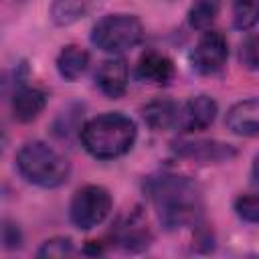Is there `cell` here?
Instances as JSON below:
<instances>
[{
	"instance_id": "7",
	"label": "cell",
	"mask_w": 259,
	"mask_h": 259,
	"mask_svg": "<svg viewBox=\"0 0 259 259\" xmlns=\"http://www.w3.org/2000/svg\"><path fill=\"white\" fill-rule=\"evenodd\" d=\"M217 101L208 95H196L190 97L182 107H180V117H178V125L182 127V132H200L206 130L214 117H217Z\"/></svg>"
},
{
	"instance_id": "20",
	"label": "cell",
	"mask_w": 259,
	"mask_h": 259,
	"mask_svg": "<svg viewBox=\"0 0 259 259\" xmlns=\"http://www.w3.org/2000/svg\"><path fill=\"white\" fill-rule=\"evenodd\" d=\"M73 253V243L69 237H53L42 243L38 249V257H65Z\"/></svg>"
},
{
	"instance_id": "1",
	"label": "cell",
	"mask_w": 259,
	"mask_h": 259,
	"mask_svg": "<svg viewBox=\"0 0 259 259\" xmlns=\"http://www.w3.org/2000/svg\"><path fill=\"white\" fill-rule=\"evenodd\" d=\"M144 190L152 200L160 223L166 229L190 227L202 212V192L194 180L178 174H156L144 182Z\"/></svg>"
},
{
	"instance_id": "14",
	"label": "cell",
	"mask_w": 259,
	"mask_h": 259,
	"mask_svg": "<svg viewBox=\"0 0 259 259\" xmlns=\"http://www.w3.org/2000/svg\"><path fill=\"white\" fill-rule=\"evenodd\" d=\"M142 117L154 132H162L178 123L180 107L172 99H154L142 107Z\"/></svg>"
},
{
	"instance_id": "5",
	"label": "cell",
	"mask_w": 259,
	"mask_h": 259,
	"mask_svg": "<svg viewBox=\"0 0 259 259\" xmlns=\"http://www.w3.org/2000/svg\"><path fill=\"white\" fill-rule=\"evenodd\" d=\"M111 210V196L103 186L87 184L79 188L71 200L69 214L75 227L89 231L105 221Z\"/></svg>"
},
{
	"instance_id": "19",
	"label": "cell",
	"mask_w": 259,
	"mask_h": 259,
	"mask_svg": "<svg viewBox=\"0 0 259 259\" xmlns=\"http://www.w3.org/2000/svg\"><path fill=\"white\" fill-rule=\"evenodd\" d=\"M235 212L247 223H259V194H241L235 200Z\"/></svg>"
},
{
	"instance_id": "3",
	"label": "cell",
	"mask_w": 259,
	"mask_h": 259,
	"mask_svg": "<svg viewBox=\"0 0 259 259\" xmlns=\"http://www.w3.org/2000/svg\"><path fill=\"white\" fill-rule=\"evenodd\" d=\"M16 166L28 182L42 188L61 186L71 172L69 160L45 142H26L16 154Z\"/></svg>"
},
{
	"instance_id": "10",
	"label": "cell",
	"mask_w": 259,
	"mask_h": 259,
	"mask_svg": "<svg viewBox=\"0 0 259 259\" xmlns=\"http://www.w3.org/2000/svg\"><path fill=\"white\" fill-rule=\"evenodd\" d=\"M95 83L103 95L117 99L127 89V65L123 59H107L99 65L95 73Z\"/></svg>"
},
{
	"instance_id": "6",
	"label": "cell",
	"mask_w": 259,
	"mask_h": 259,
	"mask_svg": "<svg viewBox=\"0 0 259 259\" xmlns=\"http://www.w3.org/2000/svg\"><path fill=\"white\" fill-rule=\"evenodd\" d=\"M227 57H229V45L225 34L219 30H206L196 42L190 61L200 75H214L225 67Z\"/></svg>"
},
{
	"instance_id": "11",
	"label": "cell",
	"mask_w": 259,
	"mask_h": 259,
	"mask_svg": "<svg viewBox=\"0 0 259 259\" xmlns=\"http://www.w3.org/2000/svg\"><path fill=\"white\" fill-rule=\"evenodd\" d=\"M227 127L237 136H259V97L235 103L227 113Z\"/></svg>"
},
{
	"instance_id": "13",
	"label": "cell",
	"mask_w": 259,
	"mask_h": 259,
	"mask_svg": "<svg viewBox=\"0 0 259 259\" xmlns=\"http://www.w3.org/2000/svg\"><path fill=\"white\" fill-rule=\"evenodd\" d=\"M174 75L172 61L156 51H148L138 61V77L152 85H166Z\"/></svg>"
},
{
	"instance_id": "21",
	"label": "cell",
	"mask_w": 259,
	"mask_h": 259,
	"mask_svg": "<svg viewBox=\"0 0 259 259\" xmlns=\"http://www.w3.org/2000/svg\"><path fill=\"white\" fill-rule=\"evenodd\" d=\"M241 63L249 71H259V34L249 36L241 47Z\"/></svg>"
},
{
	"instance_id": "4",
	"label": "cell",
	"mask_w": 259,
	"mask_h": 259,
	"mask_svg": "<svg viewBox=\"0 0 259 259\" xmlns=\"http://www.w3.org/2000/svg\"><path fill=\"white\" fill-rule=\"evenodd\" d=\"M144 38V26L134 14H107L91 28V42L105 53H123Z\"/></svg>"
},
{
	"instance_id": "22",
	"label": "cell",
	"mask_w": 259,
	"mask_h": 259,
	"mask_svg": "<svg viewBox=\"0 0 259 259\" xmlns=\"http://www.w3.org/2000/svg\"><path fill=\"white\" fill-rule=\"evenodd\" d=\"M2 241L6 249H14L20 247V233L12 223H4V233H2Z\"/></svg>"
},
{
	"instance_id": "15",
	"label": "cell",
	"mask_w": 259,
	"mask_h": 259,
	"mask_svg": "<svg viewBox=\"0 0 259 259\" xmlns=\"http://www.w3.org/2000/svg\"><path fill=\"white\" fill-rule=\"evenodd\" d=\"M89 65V53L77 45H67L57 57V71L67 81H77Z\"/></svg>"
},
{
	"instance_id": "23",
	"label": "cell",
	"mask_w": 259,
	"mask_h": 259,
	"mask_svg": "<svg viewBox=\"0 0 259 259\" xmlns=\"http://www.w3.org/2000/svg\"><path fill=\"white\" fill-rule=\"evenodd\" d=\"M251 178H253V184L259 188V154L255 156L253 160V168H251Z\"/></svg>"
},
{
	"instance_id": "17",
	"label": "cell",
	"mask_w": 259,
	"mask_h": 259,
	"mask_svg": "<svg viewBox=\"0 0 259 259\" xmlns=\"http://www.w3.org/2000/svg\"><path fill=\"white\" fill-rule=\"evenodd\" d=\"M259 22V0H233V24L249 30Z\"/></svg>"
},
{
	"instance_id": "18",
	"label": "cell",
	"mask_w": 259,
	"mask_h": 259,
	"mask_svg": "<svg viewBox=\"0 0 259 259\" xmlns=\"http://www.w3.org/2000/svg\"><path fill=\"white\" fill-rule=\"evenodd\" d=\"M83 14V6L79 0H55L53 4V20L57 24H69Z\"/></svg>"
},
{
	"instance_id": "8",
	"label": "cell",
	"mask_w": 259,
	"mask_h": 259,
	"mask_svg": "<svg viewBox=\"0 0 259 259\" xmlns=\"http://www.w3.org/2000/svg\"><path fill=\"white\" fill-rule=\"evenodd\" d=\"M174 150L178 156L200 162V164H210V162H225L233 158L237 152L231 144L214 142V140H196V142H178L174 144Z\"/></svg>"
},
{
	"instance_id": "2",
	"label": "cell",
	"mask_w": 259,
	"mask_h": 259,
	"mask_svg": "<svg viewBox=\"0 0 259 259\" xmlns=\"http://www.w3.org/2000/svg\"><path fill=\"white\" fill-rule=\"evenodd\" d=\"M136 136V123L123 113H101L81 127L83 148L97 160L123 156L134 146Z\"/></svg>"
},
{
	"instance_id": "16",
	"label": "cell",
	"mask_w": 259,
	"mask_h": 259,
	"mask_svg": "<svg viewBox=\"0 0 259 259\" xmlns=\"http://www.w3.org/2000/svg\"><path fill=\"white\" fill-rule=\"evenodd\" d=\"M221 10V0H196L188 10V24L194 30H208L217 20Z\"/></svg>"
},
{
	"instance_id": "9",
	"label": "cell",
	"mask_w": 259,
	"mask_h": 259,
	"mask_svg": "<svg viewBox=\"0 0 259 259\" xmlns=\"http://www.w3.org/2000/svg\"><path fill=\"white\" fill-rule=\"evenodd\" d=\"M113 237H115L119 247H123L125 251H134V253L136 251H144L152 241L148 223L142 217V212H132V214L123 217L115 225Z\"/></svg>"
},
{
	"instance_id": "12",
	"label": "cell",
	"mask_w": 259,
	"mask_h": 259,
	"mask_svg": "<svg viewBox=\"0 0 259 259\" xmlns=\"http://www.w3.org/2000/svg\"><path fill=\"white\" fill-rule=\"evenodd\" d=\"M47 105V93L36 87H18L12 95V113L14 119L26 123L40 115V111Z\"/></svg>"
}]
</instances>
